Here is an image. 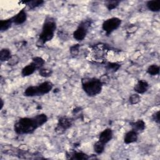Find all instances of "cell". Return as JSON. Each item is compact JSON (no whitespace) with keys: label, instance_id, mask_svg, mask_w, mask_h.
I'll list each match as a JSON object with an SVG mask.
<instances>
[{"label":"cell","instance_id":"8","mask_svg":"<svg viewBox=\"0 0 160 160\" xmlns=\"http://www.w3.org/2000/svg\"><path fill=\"white\" fill-rule=\"evenodd\" d=\"M112 136L113 133L112 129L111 128H106L100 132L98 138V141L106 144L112 139Z\"/></svg>","mask_w":160,"mask_h":160},{"label":"cell","instance_id":"1","mask_svg":"<svg viewBox=\"0 0 160 160\" xmlns=\"http://www.w3.org/2000/svg\"><path fill=\"white\" fill-rule=\"evenodd\" d=\"M48 120V118L44 113H41L31 118H21L14 123V131L19 135L32 134L44 124Z\"/></svg>","mask_w":160,"mask_h":160},{"label":"cell","instance_id":"12","mask_svg":"<svg viewBox=\"0 0 160 160\" xmlns=\"http://www.w3.org/2000/svg\"><path fill=\"white\" fill-rule=\"evenodd\" d=\"M67 158L70 159H78V160H86L89 158V156L81 151H73L67 153Z\"/></svg>","mask_w":160,"mask_h":160},{"label":"cell","instance_id":"6","mask_svg":"<svg viewBox=\"0 0 160 160\" xmlns=\"http://www.w3.org/2000/svg\"><path fill=\"white\" fill-rule=\"evenodd\" d=\"M74 120L68 116H61L58 119L55 131L58 134H62L69 129L73 124Z\"/></svg>","mask_w":160,"mask_h":160},{"label":"cell","instance_id":"16","mask_svg":"<svg viewBox=\"0 0 160 160\" xmlns=\"http://www.w3.org/2000/svg\"><path fill=\"white\" fill-rule=\"evenodd\" d=\"M147 8L152 12H159L160 10V4L157 1H148L146 2Z\"/></svg>","mask_w":160,"mask_h":160},{"label":"cell","instance_id":"3","mask_svg":"<svg viewBox=\"0 0 160 160\" xmlns=\"http://www.w3.org/2000/svg\"><path fill=\"white\" fill-rule=\"evenodd\" d=\"M81 86L84 92L89 97H94L100 94L103 83L96 78H84L81 79Z\"/></svg>","mask_w":160,"mask_h":160},{"label":"cell","instance_id":"22","mask_svg":"<svg viewBox=\"0 0 160 160\" xmlns=\"http://www.w3.org/2000/svg\"><path fill=\"white\" fill-rule=\"evenodd\" d=\"M159 66L157 64H151L148 66L146 71L151 76H156L159 74Z\"/></svg>","mask_w":160,"mask_h":160},{"label":"cell","instance_id":"14","mask_svg":"<svg viewBox=\"0 0 160 160\" xmlns=\"http://www.w3.org/2000/svg\"><path fill=\"white\" fill-rule=\"evenodd\" d=\"M37 69L36 68L32 62H30L29 64H28L22 69L21 72V76L22 77L29 76L32 74Z\"/></svg>","mask_w":160,"mask_h":160},{"label":"cell","instance_id":"18","mask_svg":"<svg viewBox=\"0 0 160 160\" xmlns=\"http://www.w3.org/2000/svg\"><path fill=\"white\" fill-rule=\"evenodd\" d=\"M24 96L26 97L38 96L36 86H29L24 91Z\"/></svg>","mask_w":160,"mask_h":160},{"label":"cell","instance_id":"25","mask_svg":"<svg viewBox=\"0 0 160 160\" xmlns=\"http://www.w3.org/2000/svg\"><path fill=\"white\" fill-rule=\"evenodd\" d=\"M141 101V96L138 93L132 94L129 98V101L131 104H136Z\"/></svg>","mask_w":160,"mask_h":160},{"label":"cell","instance_id":"11","mask_svg":"<svg viewBox=\"0 0 160 160\" xmlns=\"http://www.w3.org/2000/svg\"><path fill=\"white\" fill-rule=\"evenodd\" d=\"M138 138V132L131 129L127 132L124 136V142L126 144H131L137 141Z\"/></svg>","mask_w":160,"mask_h":160},{"label":"cell","instance_id":"9","mask_svg":"<svg viewBox=\"0 0 160 160\" xmlns=\"http://www.w3.org/2000/svg\"><path fill=\"white\" fill-rule=\"evenodd\" d=\"M149 84L148 82L143 79L138 80L137 83L134 86V91L136 93L139 94H142L146 92L149 89Z\"/></svg>","mask_w":160,"mask_h":160},{"label":"cell","instance_id":"19","mask_svg":"<svg viewBox=\"0 0 160 160\" xmlns=\"http://www.w3.org/2000/svg\"><path fill=\"white\" fill-rule=\"evenodd\" d=\"M24 4L27 5L28 8L29 9H34L41 5L44 2L42 0H36V1H24L23 2Z\"/></svg>","mask_w":160,"mask_h":160},{"label":"cell","instance_id":"28","mask_svg":"<svg viewBox=\"0 0 160 160\" xmlns=\"http://www.w3.org/2000/svg\"><path fill=\"white\" fill-rule=\"evenodd\" d=\"M19 61V58L16 55H12L11 58L7 62L9 66H16Z\"/></svg>","mask_w":160,"mask_h":160},{"label":"cell","instance_id":"26","mask_svg":"<svg viewBox=\"0 0 160 160\" xmlns=\"http://www.w3.org/2000/svg\"><path fill=\"white\" fill-rule=\"evenodd\" d=\"M39 71V74L41 76L44 77V78H48L51 76L52 73V71L50 69H47V68H41Z\"/></svg>","mask_w":160,"mask_h":160},{"label":"cell","instance_id":"24","mask_svg":"<svg viewBox=\"0 0 160 160\" xmlns=\"http://www.w3.org/2000/svg\"><path fill=\"white\" fill-rule=\"evenodd\" d=\"M119 1H108L105 2V6L109 11H112L116 9L119 4Z\"/></svg>","mask_w":160,"mask_h":160},{"label":"cell","instance_id":"27","mask_svg":"<svg viewBox=\"0 0 160 160\" xmlns=\"http://www.w3.org/2000/svg\"><path fill=\"white\" fill-rule=\"evenodd\" d=\"M80 45L79 44H74L70 48V53L72 56H76L79 53V49Z\"/></svg>","mask_w":160,"mask_h":160},{"label":"cell","instance_id":"20","mask_svg":"<svg viewBox=\"0 0 160 160\" xmlns=\"http://www.w3.org/2000/svg\"><path fill=\"white\" fill-rule=\"evenodd\" d=\"M31 62L34 65L37 70H39L44 66L45 64V61L41 57L36 56L32 59Z\"/></svg>","mask_w":160,"mask_h":160},{"label":"cell","instance_id":"5","mask_svg":"<svg viewBox=\"0 0 160 160\" xmlns=\"http://www.w3.org/2000/svg\"><path fill=\"white\" fill-rule=\"evenodd\" d=\"M122 23V20L117 17L108 18L104 21L102 24V29L105 32L106 36L110 35L114 31L119 28Z\"/></svg>","mask_w":160,"mask_h":160},{"label":"cell","instance_id":"10","mask_svg":"<svg viewBox=\"0 0 160 160\" xmlns=\"http://www.w3.org/2000/svg\"><path fill=\"white\" fill-rule=\"evenodd\" d=\"M12 22L16 25L23 24L27 19V12L25 11V8L22 9L16 15L11 17Z\"/></svg>","mask_w":160,"mask_h":160},{"label":"cell","instance_id":"4","mask_svg":"<svg viewBox=\"0 0 160 160\" xmlns=\"http://www.w3.org/2000/svg\"><path fill=\"white\" fill-rule=\"evenodd\" d=\"M92 24V20L91 19H85L82 21L78 25L76 29L73 32V38L79 42L82 41L86 36L88 29Z\"/></svg>","mask_w":160,"mask_h":160},{"label":"cell","instance_id":"15","mask_svg":"<svg viewBox=\"0 0 160 160\" xmlns=\"http://www.w3.org/2000/svg\"><path fill=\"white\" fill-rule=\"evenodd\" d=\"M13 24L11 18L0 21V31L4 32L8 30Z\"/></svg>","mask_w":160,"mask_h":160},{"label":"cell","instance_id":"23","mask_svg":"<svg viewBox=\"0 0 160 160\" xmlns=\"http://www.w3.org/2000/svg\"><path fill=\"white\" fill-rule=\"evenodd\" d=\"M121 67V65L117 62H109L106 65V69L107 71L110 72H116Z\"/></svg>","mask_w":160,"mask_h":160},{"label":"cell","instance_id":"13","mask_svg":"<svg viewBox=\"0 0 160 160\" xmlns=\"http://www.w3.org/2000/svg\"><path fill=\"white\" fill-rule=\"evenodd\" d=\"M132 129L137 132L143 131L146 128V122L142 119H138L136 121L131 122L129 123Z\"/></svg>","mask_w":160,"mask_h":160},{"label":"cell","instance_id":"29","mask_svg":"<svg viewBox=\"0 0 160 160\" xmlns=\"http://www.w3.org/2000/svg\"><path fill=\"white\" fill-rule=\"evenodd\" d=\"M152 119L156 122L157 124H159V111H157L152 114Z\"/></svg>","mask_w":160,"mask_h":160},{"label":"cell","instance_id":"7","mask_svg":"<svg viewBox=\"0 0 160 160\" xmlns=\"http://www.w3.org/2000/svg\"><path fill=\"white\" fill-rule=\"evenodd\" d=\"M53 84L51 81H44L36 86L38 96H42L49 93L53 88Z\"/></svg>","mask_w":160,"mask_h":160},{"label":"cell","instance_id":"30","mask_svg":"<svg viewBox=\"0 0 160 160\" xmlns=\"http://www.w3.org/2000/svg\"><path fill=\"white\" fill-rule=\"evenodd\" d=\"M1 106H0V109L1 110L2 108H3V106H4V101L3 99L1 98Z\"/></svg>","mask_w":160,"mask_h":160},{"label":"cell","instance_id":"17","mask_svg":"<svg viewBox=\"0 0 160 160\" xmlns=\"http://www.w3.org/2000/svg\"><path fill=\"white\" fill-rule=\"evenodd\" d=\"M11 51L8 48H2L0 51V60L1 62L8 61L11 58Z\"/></svg>","mask_w":160,"mask_h":160},{"label":"cell","instance_id":"21","mask_svg":"<svg viewBox=\"0 0 160 160\" xmlns=\"http://www.w3.org/2000/svg\"><path fill=\"white\" fill-rule=\"evenodd\" d=\"M105 146H106V144L101 142V141H96L93 146V149H94V152L98 154H102L104 151Z\"/></svg>","mask_w":160,"mask_h":160},{"label":"cell","instance_id":"2","mask_svg":"<svg viewBox=\"0 0 160 160\" xmlns=\"http://www.w3.org/2000/svg\"><path fill=\"white\" fill-rule=\"evenodd\" d=\"M56 28L57 25L55 19L51 16H47L44 19L41 32L39 36L38 41L39 44L43 45L51 41L54 37Z\"/></svg>","mask_w":160,"mask_h":160}]
</instances>
